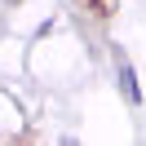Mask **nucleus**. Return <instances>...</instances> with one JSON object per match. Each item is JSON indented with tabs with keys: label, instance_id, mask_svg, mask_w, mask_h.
I'll list each match as a JSON object with an SVG mask.
<instances>
[{
	"label": "nucleus",
	"instance_id": "f257e3e1",
	"mask_svg": "<svg viewBox=\"0 0 146 146\" xmlns=\"http://www.w3.org/2000/svg\"><path fill=\"white\" fill-rule=\"evenodd\" d=\"M119 80H124V89H128V98H133V102L142 98V93H137V84H133V66H128V62L119 66Z\"/></svg>",
	"mask_w": 146,
	"mask_h": 146
}]
</instances>
